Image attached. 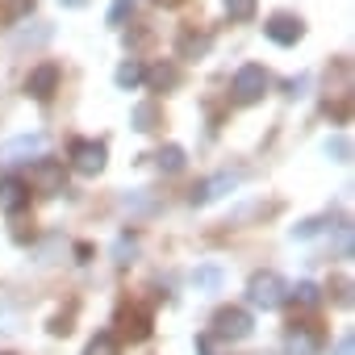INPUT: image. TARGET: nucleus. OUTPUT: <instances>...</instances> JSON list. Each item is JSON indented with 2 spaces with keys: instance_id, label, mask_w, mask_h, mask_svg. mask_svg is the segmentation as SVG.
I'll return each instance as SVG.
<instances>
[{
  "instance_id": "25",
  "label": "nucleus",
  "mask_w": 355,
  "mask_h": 355,
  "mask_svg": "<svg viewBox=\"0 0 355 355\" xmlns=\"http://www.w3.org/2000/svg\"><path fill=\"white\" fill-rule=\"evenodd\" d=\"M30 9H34V0H5V17L9 21H21Z\"/></svg>"
},
{
  "instance_id": "14",
  "label": "nucleus",
  "mask_w": 355,
  "mask_h": 355,
  "mask_svg": "<svg viewBox=\"0 0 355 355\" xmlns=\"http://www.w3.org/2000/svg\"><path fill=\"white\" fill-rule=\"evenodd\" d=\"M142 76H146V67H142L138 59H125V63L117 67V76H113V80H117V88H125V92H134V88L142 84Z\"/></svg>"
},
{
  "instance_id": "9",
  "label": "nucleus",
  "mask_w": 355,
  "mask_h": 355,
  "mask_svg": "<svg viewBox=\"0 0 355 355\" xmlns=\"http://www.w3.org/2000/svg\"><path fill=\"white\" fill-rule=\"evenodd\" d=\"M234 184H239V175H214V180H201V184L193 189L189 201H193V205H209V201H218L222 193H230Z\"/></svg>"
},
{
  "instance_id": "4",
  "label": "nucleus",
  "mask_w": 355,
  "mask_h": 355,
  "mask_svg": "<svg viewBox=\"0 0 355 355\" xmlns=\"http://www.w3.org/2000/svg\"><path fill=\"white\" fill-rule=\"evenodd\" d=\"M105 142H96V138H76L71 142V167L80 171V175H96V171H105Z\"/></svg>"
},
{
  "instance_id": "11",
  "label": "nucleus",
  "mask_w": 355,
  "mask_h": 355,
  "mask_svg": "<svg viewBox=\"0 0 355 355\" xmlns=\"http://www.w3.org/2000/svg\"><path fill=\"white\" fill-rule=\"evenodd\" d=\"M121 330L130 334V343H142L150 334V313L146 309H125L121 313Z\"/></svg>"
},
{
  "instance_id": "13",
  "label": "nucleus",
  "mask_w": 355,
  "mask_h": 355,
  "mask_svg": "<svg viewBox=\"0 0 355 355\" xmlns=\"http://www.w3.org/2000/svg\"><path fill=\"white\" fill-rule=\"evenodd\" d=\"M42 150V138L38 134H26V138H13L0 146V159H21V155H38Z\"/></svg>"
},
{
  "instance_id": "15",
  "label": "nucleus",
  "mask_w": 355,
  "mask_h": 355,
  "mask_svg": "<svg viewBox=\"0 0 355 355\" xmlns=\"http://www.w3.org/2000/svg\"><path fill=\"white\" fill-rule=\"evenodd\" d=\"M142 80H150V88H155V92H163V88H175V84H180V71L159 63V67H155V71H146Z\"/></svg>"
},
{
  "instance_id": "5",
  "label": "nucleus",
  "mask_w": 355,
  "mask_h": 355,
  "mask_svg": "<svg viewBox=\"0 0 355 355\" xmlns=\"http://www.w3.org/2000/svg\"><path fill=\"white\" fill-rule=\"evenodd\" d=\"M251 330H255V322H251V313H247V309H239V305L218 309V318H214V334H218V338H226V343H239V338H247Z\"/></svg>"
},
{
  "instance_id": "28",
  "label": "nucleus",
  "mask_w": 355,
  "mask_h": 355,
  "mask_svg": "<svg viewBox=\"0 0 355 355\" xmlns=\"http://www.w3.org/2000/svg\"><path fill=\"white\" fill-rule=\"evenodd\" d=\"M67 330H71V318H63V313H59V318L51 322V334H67Z\"/></svg>"
},
{
  "instance_id": "1",
  "label": "nucleus",
  "mask_w": 355,
  "mask_h": 355,
  "mask_svg": "<svg viewBox=\"0 0 355 355\" xmlns=\"http://www.w3.org/2000/svg\"><path fill=\"white\" fill-rule=\"evenodd\" d=\"M247 301H251L255 309H280V305L288 301L284 276H280V272H255V276L247 280Z\"/></svg>"
},
{
  "instance_id": "30",
  "label": "nucleus",
  "mask_w": 355,
  "mask_h": 355,
  "mask_svg": "<svg viewBox=\"0 0 355 355\" xmlns=\"http://www.w3.org/2000/svg\"><path fill=\"white\" fill-rule=\"evenodd\" d=\"M334 288H338V301H343V305H347V301H351V284H347V280H338V284H334Z\"/></svg>"
},
{
  "instance_id": "12",
  "label": "nucleus",
  "mask_w": 355,
  "mask_h": 355,
  "mask_svg": "<svg viewBox=\"0 0 355 355\" xmlns=\"http://www.w3.org/2000/svg\"><path fill=\"white\" fill-rule=\"evenodd\" d=\"M130 125H134L138 134H150V130L159 125V105H155V101H142V105H134V113H130Z\"/></svg>"
},
{
  "instance_id": "8",
  "label": "nucleus",
  "mask_w": 355,
  "mask_h": 355,
  "mask_svg": "<svg viewBox=\"0 0 355 355\" xmlns=\"http://www.w3.org/2000/svg\"><path fill=\"white\" fill-rule=\"evenodd\" d=\"M30 205V184L21 175H0V209L5 214H21Z\"/></svg>"
},
{
  "instance_id": "21",
  "label": "nucleus",
  "mask_w": 355,
  "mask_h": 355,
  "mask_svg": "<svg viewBox=\"0 0 355 355\" xmlns=\"http://www.w3.org/2000/svg\"><path fill=\"white\" fill-rule=\"evenodd\" d=\"M322 150H326V159H334V163H347V159H351V142H347V138H326Z\"/></svg>"
},
{
  "instance_id": "17",
  "label": "nucleus",
  "mask_w": 355,
  "mask_h": 355,
  "mask_svg": "<svg viewBox=\"0 0 355 355\" xmlns=\"http://www.w3.org/2000/svg\"><path fill=\"white\" fill-rule=\"evenodd\" d=\"M155 163H159L163 171H180V167H184V150H180V146H163V150L155 155Z\"/></svg>"
},
{
  "instance_id": "31",
  "label": "nucleus",
  "mask_w": 355,
  "mask_h": 355,
  "mask_svg": "<svg viewBox=\"0 0 355 355\" xmlns=\"http://www.w3.org/2000/svg\"><path fill=\"white\" fill-rule=\"evenodd\" d=\"M351 347H355V338H351V334H343V338H338V355H351Z\"/></svg>"
},
{
  "instance_id": "3",
  "label": "nucleus",
  "mask_w": 355,
  "mask_h": 355,
  "mask_svg": "<svg viewBox=\"0 0 355 355\" xmlns=\"http://www.w3.org/2000/svg\"><path fill=\"white\" fill-rule=\"evenodd\" d=\"M34 193H63V184H67V167L59 163V159H38L34 167H30V180H26Z\"/></svg>"
},
{
  "instance_id": "22",
  "label": "nucleus",
  "mask_w": 355,
  "mask_h": 355,
  "mask_svg": "<svg viewBox=\"0 0 355 355\" xmlns=\"http://www.w3.org/2000/svg\"><path fill=\"white\" fill-rule=\"evenodd\" d=\"M113 255H117V263H130V259L138 255V239H134V234H121L117 247H113Z\"/></svg>"
},
{
  "instance_id": "7",
  "label": "nucleus",
  "mask_w": 355,
  "mask_h": 355,
  "mask_svg": "<svg viewBox=\"0 0 355 355\" xmlns=\"http://www.w3.org/2000/svg\"><path fill=\"white\" fill-rule=\"evenodd\" d=\"M263 34H268L276 46H297L301 34H305V26H301V17H293V13H276V17H268Z\"/></svg>"
},
{
  "instance_id": "20",
  "label": "nucleus",
  "mask_w": 355,
  "mask_h": 355,
  "mask_svg": "<svg viewBox=\"0 0 355 355\" xmlns=\"http://www.w3.org/2000/svg\"><path fill=\"white\" fill-rule=\"evenodd\" d=\"M205 51H209V38H205V34H184V38H180V55H184V59L205 55Z\"/></svg>"
},
{
  "instance_id": "29",
  "label": "nucleus",
  "mask_w": 355,
  "mask_h": 355,
  "mask_svg": "<svg viewBox=\"0 0 355 355\" xmlns=\"http://www.w3.org/2000/svg\"><path fill=\"white\" fill-rule=\"evenodd\" d=\"M197 351H201V355H214V338H209V334H201V338H197Z\"/></svg>"
},
{
  "instance_id": "24",
  "label": "nucleus",
  "mask_w": 355,
  "mask_h": 355,
  "mask_svg": "<svg viewBox=\"0 0 355 355\" xmlns=\"http://www.w3.org/2000/svg\"><path fill=\"white\" fill-rule=\"evenodd\" d=\"M134 17V5H130V0H117V5L109 9V26H125Z\"/></svg>"
},
{
  "instance_id": "2",
  "label": "nucleus",
  "mask_w": 355,
  "mask_h": 355,
  "mask_svg": "<svg viewBox=\"0 0 355 355\" xmlns=\"http://www.w3.org/2000/svg\"><path fill=\"white\" fill-rule=\"evenodd\" d=\"M268 71L259 67V63H243L239 71H234V84H230V92H234V101L239 105H255V101H263V92H268Z\"/></svg>"
},
{
  "instance_id": "26",
  "label": "nucleus",
  "mask_w": 355,
  "mask_h": 355,
  "mask_svg": "<svg viewBox=\"0 0 355 355\" xmlns=\"http://www.w3.org/2000/svg\"><path fill=\"white\" fill-rule=\"evenodd\" d=\"M318 230H322V222H313V218H309V222H301V226H293V239H313Z\"/></svg>"
},
{
  "instance_id": "18",
  "label": "nucleus",
  "mask_w": 355,
  "mask_h": 355,
  "mask_svg": "<svg viewBox=\"0 0 355 355\" xmlns=\"http://www.w3.org/2000/svg\"><path fill=\"white\" fill-rule=\"evenodd\" d=\"M84 355H121V347H117L113 334H96V338L84 347Z\"/></svg>"
},
{
  "instance_id": "6",
  "label": "nucleus",
  "mask_w": 355,
  "mask_h": 355,
  "mask_svg": "<svg viewBox=\"0 0 355 355\" xmlns=\"http://www.w3.org/2000/svg\"><path fill=\"white\" fill-rule=\"evenodd\" d=\"M59 80H63L59 63H38V67L26 76V92H30L34 101H51V96L59 92Z\"/></svg>"
},
{
  "instance_id": "19",
  "label": "nucleus",
  "mask_w": 355,
  "mask_h": 355,
  "mask_svg": "<svg viewBox=\"0 0 355 355\" xmlns=\"http://www.w3.org/2000/svg\"><path fill=\"white\" fill-rule=\"evenodd\" d=\"M226 17L230 21H251L255 17V0H226Z\"/></svg>"
},
{
  "instance_id": "27",
  "label": "nucleus",
  "mask_w": 355,
  "mask_h": 355,
  "mask_svg": "<svg viewBox=\"0 0 355 355\" xmlns=\"http://www.w3.org/2000/svg\"><path fill=\"white\" fill-rule=\"evenodd\" d=\"M338 251H343V259H351V226H343V239H338Z\"/></svg>"
},
{
  "instance_id": "10",
  "label": "nucleus",
  "mask_w": 355,
  "mask_h": 355,
  "mask_svg": "<svg viewBox=\"0 0 355 355\" xmlns=\"http://www.w3.org/2000/svg\"><path fill=\"white\" fill-rule=\"evenodd\" d=\"M318 347H322V338L313 330H305V326H293L288 338H284V351L288 355H318Z\"/></svg>"
},
{
  "instance_id": "32",
  "label": "nucleus",
  "mask_w": 355,
  "mask_h": 355,
  "mask_svg": "<svg viewBox=\"0 0 355 355\" xmlns=\"http://www.w3.org/2000/svg\"><path fill=\"white\" fill-rule=\"evenodd\" d=\"M59 5H63V9H84L88 0H59Z\"/></svg>"
},
{
  "instance_id": "23",
  "label": "nucleus",
  "mask_w": 355,
  "mask_h": 355,
  "mask_svg": "<svg viewBox=\"0 0 355 355\" xmlns=\"http://www.w3.org/2000/svg\"><path fill=\"white\" fill-rule=\"evenodd\" d=\"M193 284H197V288H209V293H214V288L222 284V272H218V268H197V272H193Z\"/></svg>"
},
{
  "instance_id": "16",
  "label": "nucleus",
  "mask_w": 355,
  "mask_h": 355,
  "mask_svg": "<svg viewBox=\"0 0 355 355\" xmlns=\"http://www.w3.org/2000/svg\"><path fill=\"white\" fill-rule=\"evenodd\" d=\"M288 297H293L297 305H305V309H313V305L322 301V288H318V284H309V280H301L297 288H288Z\"/></svg>"
}]
</instances>
